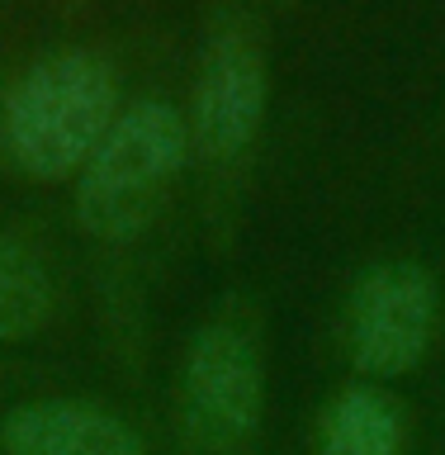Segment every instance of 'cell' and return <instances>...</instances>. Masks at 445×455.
Listing matches in <instances>:
<instances>
[{
    "label": "cell",
    "mask_w": 445,
    "mask_h": 455,
    "mask_svg": "<svg viewBox=\"0 0 445 455\" xmlns=\"http://www.w3.org/2000/svg\"><path fill=\"white\" fill-rule=\"evenodd\" d=\"M52 318V280L20 237L0 233V341H24Z\"/></svg>",
    "instance_id": "obj_8"
},
{
    "label": "cell",
    "mask_w": 445,
    "mask_h": 455,
    "mask_svg": "<svg viewBox=\"0 0 445 455\" xmlns=\"http://www.w3.org/2000/svg\"><path fill=\"white\" fill-rule=\"evenodd\" d=\"M266 57L247 34H219L209 43L204 62L195 76L190 114H185V133L190 148L209 162L237 156L261 128L266 114Z\"/></svg>",
    "instance_id": "obj_5"
},
{
    "label": "cell",
    "mask_w": 445,
    "mask_h": 455,
    "mask_svg": "<svg viewBox=\"0 0 445 455\" xmlns=\"http://www.w3.org/2000/svg\"><path fill=\"white\" fill-rule=\"evenodd\" d=\"M266 370L251 323L219 313L185 361V436L199 455H237L256 436Z\"/></svg>",
    "instance_id": "obj_3"
},
{
    "label": "cell",
    "mask_w": 445,
    "mask_h": 455,
    "mask_svg": "<svg viewBox=\"0 0 445 455\" xmlns=\"http://www.w3.org/2000/svg\"><path fill=\"white\" fill-rule=\"evenodd\" d=\"M119 76L99 52L71 48L34 62L5 95V148L34 180H67L119 119Z\"/></svg>",
    "instance_id": "obj_1"
},
{
    "label": "cell",
    "mask_w": 445,
    "mask_h": 455,
    "mask_svg": "<svg viewBox=\"0 0 445 455\" xmlns=\"http://www.w3.org/2000/svg\"><path fill=\"white\" fill-rule=\"evenodd\" d=\"M190 133L176 105L147 100L114 119L109 138L76 176V219L99 242H128L166 209L185 171Z\"/></svg>",
    "instance_id": "obj_2"
},
{
    "label": "cell",
    "mask_w": 445,
    "mask_h": 455,
    "mask_svg": "<svg viewBox=\"0 0 445 455\" xmlns=\"http://www.w3.org/2000/svg\"><path fill=\"white\" fill-rule=\"evenodd\" d=\"M0 451L5 455H147L138 427H128L119 412L95 403H48L14 408L0 422Z\"/></svg>",
    "instance_id": "obj_6"
},
{
    "label": "cell",
    "mask_w": 445,
    "mask_h": 455,
    "mask_svg": "<svg viewBox=\"0 0 445 455\" xmlns=\"http://www.w3.org/2000/svg\"><path fill=\"white\" fill-rule=\"evenodd\" d=\"M318 455H408V412L379 384H351L327 398Z\"/></svg>",
    "instance_id": "obj_7"
},
{
    "label": "cell",
    "mask_w": 445,
    "mask_h": 455,
    "mask_svg": "<svg viewBox=\"0 0 445 455\" xmlns=\"http://www.w3.org/2000/svg\"><path fill=\"white\" fill-rule=\"evenodd\" d=\"M436 332V284L422 266L389 261L355 284L346 308V355L365 379H398L422 365Z\"/></svg>",
    "instance_id": "obj_4"
}]
</instances>
